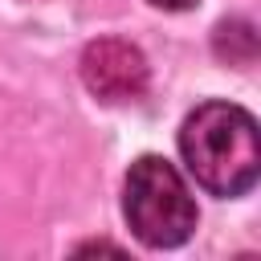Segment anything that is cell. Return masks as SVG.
Here are the masks:
<instances>
[{"mask_svg":"<svg viewBox=\"0 0 261 261\" xmlns=\"http://www.w3.org/2000/svg\"><path fill=\"white\" fill-rule=\"evenodd\" d=\"M212 49L228 65H253L257 57V33L249 20H220L212 33Z\"/></svg>","mask_w":261,"mask_h":261,"instance_id":"4","label":"cell"},{"mask_svg":"<svg viewBox=\"0 0 261 261\" xmlns=\"http://www.w3.org/2000/svg\"><path fill=\"white\" fill-rule=\"evenodd\" d=\"M82 82L98 102H135L147 90V57L118 37L90 41L82 53Z\"/></svg>","mask_w":261,"mask_h":261,"instance_id":"3","label":"cell"},{"mask_svg":"<svg viewBox=\"0 0 261 261\" xmlns=\"http://www.w3.org/2000/svg\"><path fill=\"white\" fill-rule=\"evenodd\" d=\"M122 212L135 237L151 249L184 245L196 228V200L184 184V175L163 155H139L126 171Z\"/></svg>","mask_w":261,"mask_h":261,"instance_id":"2","label":"cell"},{"mask_svg":"<svg viewBox=\"0 0 261 261\" xmlns=\"http://www.w3.org/2000/svg\"><path fill=\"white\" fill-rule=\"evenodd\" d=\"M179 155L212 196H245L261 175L257 118L232 102H200L179 126Z\"/></svg>","mask_w":261,"mask_h":261,"instance_id":"1","label":"cell"},{"mask_svg":"<svg viewBox=\"0 0 261 261\" xmlns=\"http://www.w3.org/2000/svg\"><path fill=\"white\" fill-rule=\"evenodd\" d=\"M155 8H167V12H184V8H192L196 0H151Z\"/></svg>","mask_w":261,"mask_h":261,"instance_id":"5","label":"cell"}]
</instances>
